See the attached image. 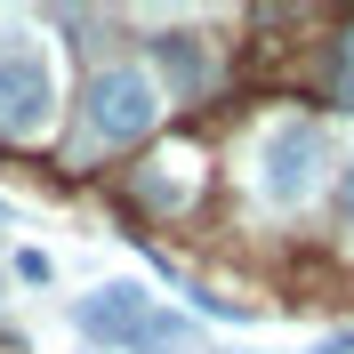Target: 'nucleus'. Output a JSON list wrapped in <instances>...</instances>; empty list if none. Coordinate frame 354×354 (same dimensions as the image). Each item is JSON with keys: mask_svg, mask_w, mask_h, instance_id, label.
<instances>
[{"mask_svg": "<svg viewBox=\"0 0 354 354\" xmlns=\"http://www.w3.org/2000/svg\"><path fill=\"white\" fill-rule=\"evenodd\" d=\"M161 121V81L145 65H105L88 81V129L113 137V145H137V137Z\"/></svg>", "mask_w": 354, "mask_h": 354, "instance_id": "7ed1b4c3", "label": "nucleus"}, {"mask_svg": "<svg viewBox=\"0 0 354 354\" xmlns=\"http://www.w3.org/2000/svg\"><path fill=\"white\" fill-rule=\"evenodd\" d=\"M314 177H322V129L314 121H274L258 137V153H250V185H258L266 209H298L314 194Z\"/></svg>", "mask_w": 354, "mask_h": 354, "instance_id": "f03ea898", "label": "nucleus"}, {"mask_svg": "<svg viewBox=\"0 0 354 354\" xmlns=\"http://www.w3.org/2000/svg\"><path fill=\"white\" fill-rule=\"evenodd\" d=\"M201 161L194 153H161L153 161V169H145V177H137V194H145V201H161V209H169V201H194V185H201Z\"/></svg>", "mask_w": 354, "mask_h": 354, "instance_id": "20e7f679", "label": "nucleus"}, {"mask_svg": "<svg viewBox=\"0 0 354 354\" xmlns=\"http://www.w3.org/2000/svg\"><path fill=\"white\" fill-rule=\"evenodd\" d=\"M338 88H346V105H354V32H346V73H338Z\"/></svg>", "mask_w": 354, "mask_h": 354, "instance_id": "0eeeda50", "label": "nucleus"}, {"mask_svg": "<svg viewBox=\"0 0 354 354\" xmlns=\"http://www.w3.org/2000/svg\"><path fill=\"white\" fill-rule=\"evenodd\" d=\"M338 209L354 218V161H346V177H338Z\"/></svg>", "mask_w": 354, "mask_h": 354, "instance_id": "423d86ee", "label": "nucleus"}, {"mask_svg": "<svg viewBox=\"0 0 354 354\" xmlns=\"http://www.w3.org/2000/svg\"><path fill=\"white\" fill-rule=\"evenodd\" d=\"M161 57H169V73H177V81H185V88L201 81V57H194V48H185V41H169V48H161Z\"/></svg>", "mask_w": 354, "mask_h": 354, "instance_id": "39448f33", "label": "nucleus"}, {"mask_svg": "<svg viewBox=\"0 0 354 354\" xmlns=\"http://www.w3.org/2000/svg\"><path fill=\"white\" fill-rule=\"evenodd\" d=\"M57 121V57L32 32H0V137H41Z\"/></svg>", "mask_w": 354, "mask_h": 354, "instance_id": "f257e3e1", "label": "nucleus"}]
</instances>
